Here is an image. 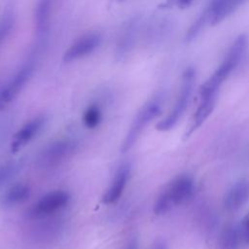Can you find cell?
I'll return each instance as SVG.
<instances>
[{
  "mask_svg": "<svg viewBox=\"0 0 249 249\" xmlns=\"http://www.w3.org/2000/svg\"><path fill=\"white\" fill-rule=\"evenodd\" d=\"M247 47V38L240 35L231 46L226 56L213 75L203 84L199 91V97L216 96L223 82L231 74L239 64Z\"/></svg>",
  "mask_w": 249,
  "mask_h": 249,
  "instance_id": "cell-1",
  "label": "cell"
},
{
  "mask_svg": "<svg viewBox=\"0 0 249 249\" xmlns=\"http://www.w3.org/2000/svg\"><path fill=\"white\" fill-rule=\"evenodd\" d=\"M195 190L194 179L188 174H181L172 179L159 195L154 204V213L163 215L186 201H188Z\"/></svg>",
  "mask_w": 249,
  "mask_h": 249,
  "instance_id": "cell-2",
  "label": "cell"
},
{
  "mask_svg": "<svg viewBox=\"0 0 249 249\" xmlns=\"http://www.w3.org/2000/svg\"><path fill=\"white\" fill-rule=\"evenodd\" d=\"M160 108L161 99L160 97H155L151 99L141 108V110L137 113L135 119L133 120L129 130L127 131L122 144L121 150L123 153H125L132 148L147 124L160 115Z\"/></svg>",
  "mask_w": 249,
  "mask_h": 249,
  "instance_id": "cell-3",
  "label": "cell"
},
{
  "mask_svg": "<svg viewBox=\"0 0 249 249\" xmlns=\"http://www.w3.org/2000/svg\"><path fill=\"white\" fill-rule=\"evenodd\" d=\"M194 81H195L194 71L193 70L186 71L183 77L180 93L174 103V106L172 110L168 113V115L157 124L156 128L158 130L167 131L176 125V124L184 114L189 104V101L191 99V95L194 88Z\"/></svg>",
  "mask_w": 249,
  "mask_h": 249,
  "instance_id": "cell-4",
  "label": "cell"
},
{
  "mask_svg": "<svg viewBox=\"0 0 249 249\" xmlns=\"http://www.w3.org/2000/svg\"><path fill=\"white\" fill-rule=\"evenodd\" d=\"M69 199V194L63 190L50 192L31 205L27 211V216L31 219H42L48 217L65 207Z\"/></svg>",
  "mask_w": 249,
  "mask_h": 249,
  "instance_id": "cell-5",
  "label": "cell"
},
{
  "mask_svg": "<svg viewBox=\"0 0 249 249\" xmlns=\"http://www.w3.org/2000/svg\"><path fill=\"white\" fill-rule=\"evenodd\" d=\"M76 144L69 139L57 140L50 144L41 154L40 162L44 166H54L71 156L75 151Z\"/></svg>",
  "mask_w": 249,
  "mask_h": 249,
  "instance_id": "cell-6",
  "label": "cell"
},
{
  "mask_svg": "<svg viewBox=\"0 0 249 249\" xmlns=\"http://www.w3.org/2000/svg\"><path fill=\"white\" fill-rule=\"evenodd\" d=\"M98 33H88L77 39L63 54V60L70 62L91 53L100 44Z\"/></svg>",
  "mask_w": 249,
  "mask_h": 249,
  "instance_id": "cell-7",
  "label": "cell"
},
{
  "mask_svg": "<svg viewBox=\"0 0 249 249\" xmlns=\"http://www.w3.org/2000/svg\"><path fill=\"white\" fill-rule=\"evenodd\" d=\"M249 201V180L236 181L224 196V206L228 211H236Z\"/></svg>",
  "mask_w": 249,
  "mask_h": 249,
  "instance_id": "cell-8",
  "label": "cell"
},
{
  "mask_svg": "<svg viewBox=\"0 0 249 249\" xmlns=\"http://www.w3.org/2000/svg\"><path fill=\"white\" fill-rule=\"evenodd\" d=\"M45 123V118L43 116H39L33 118L25 124L21 126V128L15 134L11 150L16 153L20 150L24 145H26L42 128Z\"/></svg>",
  "mask_w": 249,
  "mask_h": 249,
  "instance_id": "cell-9",
  "label": "cell"
},
{
  "mask_svg": "<svg viewBox=\"0 0 249 249\" xmlns=\"http://www.w3.org/2000/svg\"><path fill=\"white\" fill-rule=\"evenodd\" d=\"M129 173H130V168H129V165L127 164L122 165L118 169L114 177V180L112 181L110 187L102 196V201L104 203L112 204L119 200V198L123 195L124 190L126 186Z\"/></svg>",
  "mask_w": 249,
  "mask_h": 249,
  "instance_id": "cell-10",
  "label": "cell"
},
{
  "mask_svg": "<svg viewBox=\"0 0 249 249\" xmlns=\"http://www.w3.org/2000/svg\"><path fill=\"white\" fill-rule=\"evenodd\" d=\"M31 74V67L22 68L7 85L0 90V106L12 101L22 89Z\"/></svg>",
  "mask_w": 249,
  "mask_h": 249,
  "instance_id": "cell-11",
  "label": "cell"
},
{
  "mask_svg": "<svg viewBox=\"0 0 249 249\" xmlns=\"http://www.w3.org/2000/svg\"><path fill=\"white\" fill-rule=\"evenodd\" d=\"M245 0H214L207 11V19L216 24L232 13Z\"/></svg>",
  "mask_w": 249,
  "mask_h": 249,
  "instance_id": "cell-12",
  "label": "cell"
},
{
  "mask_svg": "<svg viewBox=\"0 0 249 249\" xmlns=\"http://www.w3.org/2000/svg\"><path fill=\"white\" fill-rule=\"evenodd\" d=\"M30 196V188L26 184L18 183L12 186L2 196L1 203L3 206H14L25 201Z\"/></svg>",
  "mask_w": 249,
  "mask_h": 249,
  "instance_id": "cell-13",
  "label": "cell"
},
{
  "mask_svg": "<svg viewBox=\"0 0 249 249\" xmlns=\"http://www.w3.org/2000/svg\"><path fill=\"white\" fill-rule=\"evenodd\" d=\"M220 243L223 249H237L242 246L238 224H230L225 227L221 233Z\"/></svg>",
  "mask_w": 249,
  "mask_h": 249,
  "instance_id": "cell-14",
  "label": "cell"
},
{
  "mask_svg": "<svg viewBox=\"0 0 249 249\" xmlns=\"http://www.w3.org/2000/svg\"><path fill=\"white\" fill-rule=\"evenodd\" d=\"M101 121V112L100 109L95 106H89L85 114H84V124L88 128H94L96 127Z\"/></svg>",
  "mask_w": 249,
  "mask_h": 249,
  "instance_id": "cell-15",
  "label": "cell"
},
{
  "mask_svg": "<svg viewBox=\"0 0 249 249\" xmlns=\"http://www.w3.org/2000/svg\"><path fill=\"white\" fill-rule=\"evenodd\" d=\"M21 164L17 161H11L0 166V187L14 177L19 170Z\"/></svg>",
  "mask_w": 249,
  "mask_h": 249,
  "instance_id": "cell-16",
  "label": "cell"
},
{
  "mask_svg": "<svg viewBox=\"0 0 249 249\" xmlns=\"http://www.w3.org/2000/svg\"><path fill=\"white\" fill-rule=\"evenodd\" d=\"M242 246H249V212L238 224Z\"/></svg>",
  "mask_w": 249,
  "mask_h": 249,
  "instance_id": "cell-17",
  "label": "cell"
},
{
  "mask_svg": "<svg viewBox=\"0 0 249 249\" xmlns=\"http://www.w3.org/2000/svg\"><path fill=\"white\" fill-rule=\"evenodd\" d=\"M12 26H13V19L11 17L3 18L2 21L0 22V46L10 34Z\"/></svg>",
  "mask_w": 249,
  "mask_h": 249,
  "instance_id": "cell-18",
  "label": "cell"
},
{
  "mask_svg": "<svg viewBox=\"0 0 249 249\" xmlns=\"http://www.w3.org/2000/svg\"><path fill=\"white\" fill-rule=\"evenodd\" d=\"M152 249H167V245H166L164 240L158 239L154 242Z\"/></svg>",
  "mask_w": 249,
  "mask_h": 249,
  "instance_id": "cell-19",
  "label": "cell"
},
{
  "mask_svg": "<svg viewBox=\"0 0 249 249\" xmlns=\"http://www.w3.org/2000/svg\"><path fill=\"white\" fill-rule=\"evenodd\" d=\"M124 249H138V244H137V240L135 238L130 239L128 241V243L126 244Z\"/></svg>",
  "mask_w": 249,
  "mask_h": 249,
  "instance_id": "cell-20",
  "label": "cell"
},
{
  "mask_svg": "<svg viewBox=\"0 0 249 249\" xmlns=\"http://www.w3.org/2000/svg\"><path fill=\"white\" fill-rule=\"evenodd\" d=\"M193 1H194V0H177L178 5H179L180 7H182V8H185V7L190 6Z\"/></svg>",
  "mask_w": 249,
  "mask_h": 249,
  "instance_id": "cell-21",
  "label": "cell"
}]
</instances>
